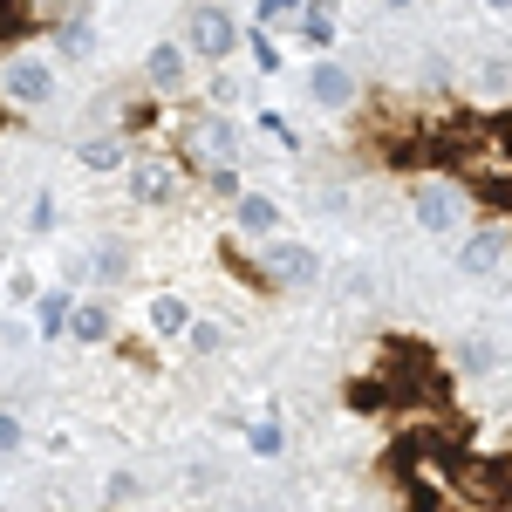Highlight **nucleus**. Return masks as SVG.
I'll use <instances>...</instances> for the list:
<instances>
[{
	"instance_id": "f257e3e1",
	"label": "nucleus",
	"mask_w": 512,
	"mask_h": 512,
	"mask_svg": "<svg viewBox=\"0 0 512 512\" xmlns=\"http://www.w3.org/2000/svg\"><path fill=\"white\" fill-rule=\"evenodd\" d=\"M410 219L431 239H458L472 226V192L458 178H410Z\"/></svg>"
},
{
	"instance_id": "f03ea898",
	"label": "nucleus",
	"mask_w": 512,
	"mask_h": 512,
	"mask_svg": "<svg viewBox=\"0 0 512 512\" xmlns=\"http://www.w3.org/2000/svg\"><path fill=\"white\" fill-rule=\"evenodd\" d=\"M55 89H62V69H55V55H41V48H14V55L0 62V103H14V110H48Z\"/></svg>"
},
{
	"instance_id": "7ed1b4c3",
	"label": "nucleus",
	"mask_w": 512,
	"mask_h": 512,
	"mask_svg": "<svg viewBox=\"0 0 512 512\" xmlns=\"http://www.w3.org/2000/svg\"><path fill=\"white\" fill-rule=\"evenodd\" d=\"M123 185H130V205L164 212V205H178V198H185V164L164 158V151H130V164H123Z\"/></svg>"
},
{
	"instance_id": "20e7f679",
	"label": "nucleus",
	"mask_w": 512,
	"mask_h": 512,
	"mask_svg": "<svg viewBox=\"0 0 512 512\" xmlns=\"http://www.w3.org/2000/svg\"><path fill=\"white\" fill-rule=\"evenodd\" d=\"M239 41L246 35H239L233 7H219V0H192V7H185V41H178L185 55H198V62H226Z\"/></svg>"
},
{
	"instance_id": "39448f33",
	"label": "nucleus",
	"mask_w": 512,
	"mask_h": 512,
	"mask_svg": "<svg viewBox=\"0 0 512 512\" xmlns=\"http://www.w3.org/2000/svg\"><path fill=\"white\" fill-rule=\"evenodd\" d=\"M178 144L192 151V164H239V123L226 110H205V117H185L178 123Z\"/></svg>"
},
{
	"instance_id": "423d86ee",
	"label": "nucleus",
	"mask_w": 512,
	"mask_h": 512,
	"mask_svg": "<svg viewBox=\"0 0 512 512\" xmlns=\"http://www.w3.org/2000/svg\"><path fill=\"white\" fill-rule=\"evenodd\" d=\"M260 260H267L260 280H267V287H294V294H301V287H321V274H328V260H321L308 239H274Z\"/></svg>"
},
{
	"instance_id": "0eeeda50",
	"label": "nucleus",
	"mask_w": 512,
	"mask_h": 512,
	"mask_svg": "<svg viewBox=\"0 0 512 512\" xmlns=\"http://www.w3.org/2000/svg\"><path fill=\"white\" fill-rule=\"evenodd\" d=\"M506 253H512L506 226H472V233L458 239V260H451V267H458L465 280H485V274H499V267H506Z\"/></svg>"
},
{
	"instance_id": "6e6552de",
	"label": "nucleus",
	"mask_w": 512,
	"mask_h": 512,
	"mask_svg": "<svg viewBox=\"0 0 512 512\" xmlns=\"http://www.w3.org/2000/svg\"><path fill=\"white\" fill-rule=\"evenodd\" d=\"M192 321H198V308L185 301V294H151V308H144V328H151V342H185L192 335Z\"/></svg>"
},
{
	"instance_id": "1a4fd4ad",
	"label": "nucleus",
	"mask_w": 512,
	"mask_h": 512,
	"mask_svg": "<svg viewBox=\"0 0 512 512\" xmlns=\"http://www.w3.org/2000/svg\"><path fill=\"white\" fill-rule=\"evenodd\" d=\"M308 96H315L321 110H349L355 96H362V82H355V69H342V62L321 55L315 69H308Z\"/></svg>"
},
{
	"instance_id": "9d476101",
	"label": "nucleus",
	"mask_w": 512,
	"mask_h": 512,
	"mask_svg": "<svg viewBox=\"0 0 512 512\" xmlns=\"http://www.w3.org/2000/svg\"><path fill=\"white\" fill-rule=\"evenodd\" d=\"M192 76V55L178 48V41H151V55H144V82L158 89V96H178Z\"/></svg>"
},
{
	"instance_id": "9b49d317",
	"label": "nucleus",
	"mask_w": 512,
	"mask_h": 512,
	"mask_svg": "<svg viewBox=\"0 0 512 512\" xmlns=\"http://www.w3.org/2000/svg\"><path fill=\"white\" fill-rule=\"evenodd\" d=\"M233 226H239V233H253V239H280V198L239 192L233 198Z\"/></svg>"
},
{
	"instance_id": "f8f14e48",
	"label": "nucleus",
	"mask_w": 512,
	"mask_h": 512,
	"mask_svg": "<svg viewBox=\"0 0 512 512\" xmlns=\"http://www.w3.org/2000/svg\"><path fill=\"white\" fill-rule=\"evenodd\" d=\"M76 158H82V171H123L130 164V137L123 130H96V137L76 144Z\"/></svg>"
},
{
	"instance_id": "ddd939ff",
	"label": "nucleus",
	"mask_w": 512,
	"mask_h": 512,
	"mask_svg": "<svg viewBox=\"0 0 512 512\" xmlns=\"http://www.w3.org/2000/svg\"><path fill=\"white\" fill-rule=\"evenodd\" d=\"M69 335H76V342H89V349H96V342H110V335H117V308H110V301H76Z\"/></svg>"
},
{
	"instance_id": "4468645a",
	"label": "nucleus",
	"mask_w": 512,
	"mask_h": 512,
	"mask_svg": "<svg viewBox=\"0 0 512 512\" xmlns=\"http://www.w3.org/2000/svg\"><path fill=\"white\" fill-rule=\"evenodd\" d=\"M130 267H137V260H130V246H123V239H103V246L89 253V280H96V287H123Z\"/></svg>"
},
{
	"instance_id": "2eb2a0df",
	"label": "nucleus",
	"mask_w": 512,
	"mask_h": 512,
	"mask_svg": "<svg viewBox=\"0 0 512 512\" xmlns=\"http://www.w3.org/2000/svg\"><path fill=\"white\" fill-rule=\"evenodd\" d=\"M69 315H76V301H69V287H48L35 294V328L55 342V335H69Z\"/></svg>"
},
{
	"instance_id": "dca6fc26",
	"label": "nucleus",
	"mask_w": 512,
	"mask_h": 512,
	"mask_svg": "<svg viewBox=\"0 0 512 512\" xmlns=\"http://www.w3.org/2000/svg\"><path fill=\"white\" fill-rule=\"evenodd\" d=\"M246 451H253V458H280V451H287V431H280L274 417H260V424L246 431Z\"/></svg>"
},
{
	"instance_id": "f3484780",
	"label": "nucleus",
	"mask_w": 512,
	"mask_h": 512,
	"mask_svg": "<svg viewBox=\"0 0 512 512\" xmlns=\"http://www.w3.org/2000/svg\"><path fill=\"white\" fill-rule=\"evenodd\" d=\"M458 362H465V376H485V369L499 362V349H492L485 335H465V342H458Z\"/></svg>"
},
{
	"instance_id": "a211bd4d",
	"label": "nucleus",
	"mask_w": 512,
	"mask_h": 512,
	"mask_svg": "<svg viewBox=\"0 0 512 512\" xmlns=\"http://www.w3.org/2000/svg\"><path fill=\"white\" fill-rule=\"evenodd\" d=\"M301 41H308V48H328V41H335V14H328V7H308V14H301Z\"/></svg>"
},
{
	"instance_id": "6ab92c4d",
	"label": "nucleus",
	"mask_w": 512,
	"mask_h": 512,
	"mask_svg": "<svg viewBox=\"0 0 512 512\" xmlns=\"http://www.w3.org/2000/svg\"><path fill=\"white\" fill-rule=\"evenodd\" d=\"M62 55H69V62L96 55V28H89V21H69V28H62Z\"/></svg>"
},
{
	"instance_id": "aec40b11",
	"label": "nucleus",
	"mask_w": 512,
	"mask_h": 512,
	"mask_svg": "<svg viewBox=\"0 0 512 512\" xmlns=\"http://www.w3.org/2000/svg\"><path fill=\"white\" fill-rule=\"evenodd\" d=\"M478 89H485V96H512V62H499V55H492V62L478 69Z\"/></svg>"
},
{
	"instance_id": "412c9836",
	"label": "nucleus",
	"mask_w": 512,
	"mask_h": 512,
	"mask_svg": "<svg viewBox=\"0 0 512 512\" xmlns=\"http://www.w3.org/2000/svg\"><path fill=\"white\" fill-rule=\"evenodd\" d=\"M219 342H226V328H219V321H192V335H185V349H192V355H212Z\"/></svg>"
},
{
	"instance_id": "4be33fe9",
	"label": "nucleus",
	"mask_w": 512,
	"mask_h": 512,
	"mask_svg": "<svg viewBox=\"0 0 512 512\" xmlns=\"http://www.w3.org/2000/svg\"><path fill=\"white\" fill-rule=\"evenodd\" d=\"M21 444H28V424H21L14 410H0V458H14Z\"/></svg>"
},
{
	"instance_id": "5701e85b",
	"label": "nucleus",
	"mask_w": 512,
	"mask_h": 512,
	"mask_svg": "<svg viewBox=\"0 0 512 512\" xmlns=\"http://www.w3.org/2000/svg\"><path fill=\"white\" fill-rule=\"evenodd\" d=\"M205 185H212L219 198H239V164H212V171H205Z\"/></svg>"
},
{
	"instance_id": "b1692460",
	"label": "nucleus",
	"mask_w": 512,
	"mask_h": 512,
	"mask_svg": "<svg viewBox=\"0 0 512 512\" xmlns=\"http://www.w3.org/2000/svg\"><path fill=\"white\" fill-rule=\"evenodd\" d=\"M130 499H144V478H137V472H117V478H110V506H130Z\"/></svg>"
},
{
	"instance_id": "393cba45",
	"label": "nucleus",
	"mask_w": 512,
	"mask_h": 512,
	"mask_svg": "<svg viewBox=\"0 0 512 512\" xmlns=\"http://www.w3.org/2000/svg\"><path fill=\"white\" fill-rule=\"evenodd\" d=\"M35 294H41L35 274H14V280H7V301H14V308H35Z\"/></svg>"
},
{
	"instance_id": "a878e982",
	"label": "nucleus",
	"mask_w": 512,
	"mask_h": 512,
	"mask_svg": "<svg viewBox=\"0 0 512 512\" xmlns=\"http://www.w3.org/2000/svg\"><path fill=\"white\" fill-rule=\"evenodd\" d=\"M28 226H35V233H55V198H48V192L35 198V212H28Z\"/></svg>"
},
{
	"instance_id": "bb28decb",
	"label": "nucleus",
	"mask_w": 512,
	"mask_h": 512,
	"mask_svg": "<svg viewBox=\"0 0 512 512\" xmlns=\"http://www.w3.org/2000/svg\"><path fill=\"white\" fill-rule=\"evenodd\" d=\"M280 14H301V0H260V21H280Z\"/></svg>"
},
{
	"instance_id": "cd10ccee",
	"label": "nucleus",
	"mask_w": 512,
	"mask_h": 512,
	"mask_svg": "<svg viewBox=\"0 0 512 512\" xmlns=\"http://www.w3.org/2000/svg\"><path fill=\"white\" fill-rule=\"evenodd\" d=\"M485 7H492V14H512V0H485Z\"/></svg>"
},
{
	"instance_id": "c85d7f7f",
	"label": "nucleus",
	"mask_w": 512,
	"mask_h": 512,
	"mask_svg": "<svg viewBox=\"0 0 512 512\" xmlns=\"http://www.w3.org/2000/svg\"><path fill=\"white\" fill-rule=\"evenodd\" d=\"M233 512H267V506H233Z\"/></svg>"
},
{
	"instance_id": "c756f323",
	"label": "nucleus",
	"mask_w": 512,
	"mask_h": 512,
	"mask_svg": "<svg viewBox=\"0 0 512 512\" xmlns=\"http://www.w3.org/2000/svg\"><path fill=\"white\" fill-rule=\"evenodd\" d=\"M383 7H410V0H383Z\"/></svg>"
}]
</instances>
